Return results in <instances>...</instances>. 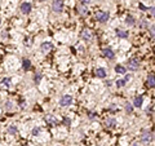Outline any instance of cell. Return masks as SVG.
I'll return each mask as SVG.
<instances>
[{"mask_svg":"<svg viewBox=\"0 0 155 146\" xmlns=\"http://www.w3.org/2000/svg\"><path fill=\"white\" fill-rule=\"evenodd\" d=\"M96 18H97V21H100V22H106L109 20V13L105 12V11H101V12H98L96 14Z\"/></svg>","mask_w":155,"mask_h":146,"instance_id":"cell-3","label":"cell"},{"mask_svg":"<svg viewBox=\"0 0 155 146\" xmlns=\"http://www.w3.org/2000/svg\"><path fill=\"white\" fill-rule=\"evenodd\" d=\"M71 102H72V97H71V96L65 95L63 97L61 98L60 105H61V106H69V105H71Z\"/></svg>","mask_w":155,"mask_h":146,"instance_id":"cell-4","label":"cell"},{"mask_svg":"<svg viewBox=\"0 0 155 146\" xmlns=\"http://www.w3.org/2000/svg\"><path fill=\"white\" fill-rule=\"evenodd\" d=\"M115 71H116L118 74H125L127 73L125 67H124V66H121V65H116V66H115Z\"/></svg>","mask_w":155,"mask_h":146,"instance_id":"cell-16","label":"cell"},{"mask_svg":"<svg viewBox=\"0 0 155 146\" xmlns=\"http://www.w3.org/2000/svg\"><path fill=\"white\" fill-rule=\"evenodd\" d=\"M8 132H9L11 134H16L17 133V128H16L14 125H11V127L8 128Z\"/></svg>","mask_w":155,"mask_h":146,"instance_id":"cell-22","label":"cell"},{"mask_svg":"<svg viewBox=\"0 0 155 146\" xmlns=\"http://www.w3.org/2000/svg\"><path fill=\"white\" fill-rule=\"evenodd\" d=\"M116 35L121 39H125V37L128 36V32L127 31H123V30H116Z\"/></svg>","mask_w":155,"mask_h":146,"instance_id":"cell-17","label":"cell"},{"mask_svg":"<svg viewBox=\"0 0 155 146\" xmlns=\"http://www.w3.org/2000/svg\"><path fill=\"white\" fill-rule=\"evenodd\" d=\"M9 85H11V79H8V78L3 79V82H1V87H4V88H9Z\"/></svg>","mask_w":155,"mask_h":146,"instance_id":"cell-18","label":"cell"},{"mask_svg":"<svg viewBox=\"0 0 155 146\" xmlns=\"http://www.w3.org/2000/svg\"><path fill=\"white\" fill-rule=\"evenodd\" d=\"M133 146H138V144H133Z\"/></svg>","mask_w":155,"mask_h":146,"instance_id":"cell-33","label":"cell"},{"mask_svg":"<svg viewBox=\"0 0 155 146\" xmlns=\"http://www.w3.org/2000/svg\"><path fill=\"white\" fill-rule=\"evenodd\" d=\"M45 122H47L48 124L56 125V124H57V119H56L53 115H47V116H45Z\"/></svg>","mask_w":155,"mask_h":146,"instance_id":"cell-10","label":"cell"},{"mask_svg":"<svg viewBox=\"0 0 155 146\" xmlns=\"http://www.w3.org/2000/svg\"><path fill=\"white\" fill-rule=\"evenodd\" d=\"M149 11H150V13H151V14H153V16L155 17V7H153V8H150Z\"/></svg>","mask_w":155,"mask_h":146,"instance_id":"cell-28","label":"cell"},{"mask_svg":"<svg viewBox=\"0 0 155 146\" xmlns=\"http://www.w3.org/2000/svg\"><path fill=\"white\" fill-rule=\"evenodd\" d=\"M41 78H43V75H41V74L40 73H37L35 75V78H34V80H35V83H39V82H40V80H41Z\"/></svg>","mask_w":155,"mask_h":146,"instance_id":"cell-24","label":"cell"},{"mask_svg":"<svg viewBox=\"0 0 155 146\" xmlns=\"http://www.w3.org/2000/svg\"><path fill=\"white\" fill-rule=\"evenodd\" d=\"M40 131H41V129H40L39 127H37V128H34V129H32V134H34V136H37V134L40 133Z\"/></svg>","mask_w":155,"mask_h":146,"instance_id":"cell-25","label":"cell"},{"mask_svg":"<svg viewBox=\"0 0 155 146\" xmlns=\"http://www.w3.org/2000/svg\"><path fill=\"white\" fill-rule=\"evenodd\" d=\"M78 12L80 13L82 16H87L88 14V9L84 5H78Z\"/></svg>","mask_w":155,"mask_h":146,"instance_id":"cell-15","label":"cell"},{"mask_svg":"<svg viewBox=\"0 0 155 146\" xmlns=\"http://www.w3.org/2000/svg\"><path fill=\"white\" fill-rule=\"evenodd\" d=\"M115 124H116V120L114 118H109L106 120V127L107 128H115Z\"/></svg>","mask_w":155,"mask_h":146,"instance_id":"cell-13","label":"cell"},{"mask_svg":"<svg viewBox=\"0 0 155 146\" xmlns=\"http://www.w3.org/2000/svg\"><path fill=\"white\" fill-rule=\"evenodd\" d=\"M82 37H83L84 40H91V39H92V34H91V31H89V30H83V32H82Z\"/></svg>","mask_w":155,"mask_h":146,"instance_id":"cell-12","label":"cell"},{"mask_svg":"<svg viewBox=\"0 0 155 146\" xmlns=\"http://www.w3.org/2000/svg\"><path fill=\"white\" fill-rule=\"evenodd\" d=\"M138 67H140V61H138L137 58H131V60L128 61V69H129L131 71H137Z\"/></svg>","mask_w":155,"mask_h":146,"instance_id":"cell-1","label":"cell"},{"mask_svg":"<svg viewBox=\"0 0 155 146\" xmlns=\"http://www.w3.org/2000/svg\"><path fill=\"white\" fill-rule=\"evenodd\" d=\"M22 66H24L25 70H29V69L31 67V62H30V60H24V63H22Z\"/></svg>","mask_w":155,"mask_h":146,"instance_id":"cell-19","label":"cell"},{"mask_svg":"<svg viewBox=\"0 0 155 146\" xmlns=\"http://www.w3.org/2000/svg\"><path fill=\"white\" fill-rule=\"evenodd\" d=\"M7 109L8 110L12 109V102H7Z\"/></svg>","mask_w":155,"mask_h":146,"instance_id":"cell-30","label":"cell"},{"mask_svg":"<svg viewBox=\"0 0 155 146\" xmlns=\"http://www.w3.org/2000/svg\"><path fill=\"white\" fill-rule=\"evenodd\" d=\"M70 122H71V120H70V119H69V118H66V119H65V120H63V123H65V124H66V125H70Z\"/></svg>","mask_w":155,"mask_h":146,"instance_id":"cell-27","label":"cell"},{"mask_svg":"<svg viewBox=\"0 0 155 146\" xmlns=\"http://www.w3.org/2000/svg\"><path fill=\"white\" fill-rule=\"evenodd\" d=\"M125 83H127V82H125V79H120V80L116 82V85H118V88H121V87H124V85H125Z\"/></svg>","mask_w":155,"mask_h":146,"instance_id":"cell-21","label":"cell"},{"mask_svg":"<svg viewBox=\"0 0 155 146\" xmlns=\"http://www.w3.org/2000/svg\"><path fill=\"white\" fill-rule=\"evenodd\" d=\"M21 12L24 13V14H27V13L31 12V4L30 3H22L21 4Z\"/></svg>","mask_w":155,"mask_h":146,"instance_id":"cell-5","label":"cell"},{"mask_svg":"<svg viewBox=\"0 0 155 146\" xmlns=\"http://www.w3.org/2000/svg\"><path fill=\"white\" fill-rule=\"evenodd\" d=\"M52 8H53V11L56 13L62 12V9H63V0H54L53 4H52Z\"/></svg>","mask_w":155,"mask_h":146,"instance_id":"cell-2","label":"cell"},{"mask_svg":"<svg viewBox=\"0 0 155 146\" xmlns=\"http://www.w3.org/2000/svg\"><path fill=\"white\" fill-rule=\"evenodd\" d=\"M150 32H151V35H153V36H155V25H154V26H151Z\"/></svg>","mask_w":155,"mask_h":146,"instance_id":"cell-26","label":"cell"},{"mask_svg":"<svg viewBox=\"0 0 155 146\" xmlns=\"http://www.w3.org/2000/svg\"><path fill=\"white\" fill-rule=\"evenodd\" d=\"M125 110H127V112L131 114L132 111H133V105H132V103H127V105H125Z\"/></svg>","mask_w":155,"mask_h":146,"instance_id":"cell-23","label":"cell"},{"mask_svg":"<svg viewBox=\"0 0 155 146\" xmlns=\"http://www.w3.org/2000/svg\"><path fill=\"white\" fill-rule=\"evenodd\" d=\"M125 22L129 25V26H133V25L136 23V22H134V18H133L132 16H128V17L125 18Z\"/></svg>","mask_w":155,"mask_h":146,"instance_id":"cell-20","label":"cell"},{"mask_svg":"<svg viewBox=\"0 0 155 146\" xmlns=\"http://www.w3.org/2000/svg\"><path fill=\"white\" fill-rule=\"evenodd\" d=\"M96 75L98 76V78H106V71H105V69H97V71H96Z\"/></svg>","mask_w":155,"mask_h":146,"instance_id":"cell-14","label":"cell"},{"mask_svg":"<svg viewBox=\"0 0 155 146\" xmlns=\"http://www.w3.org/2000/svg\"><path fill=\"white\" fill-rule=\"evenodd\" d=\"M141 141L145 142V144H149L150 141H153V134L150 132H145V133L141 136Z\"/></svg>","mask_w":155,"mask_h":146,"instance_id":"cell-6","label":"cell"},{"mask_svg":"<svg viewBox=\"0 0 155 146\" xmlns=\"http://www.w3.org/2000/svg\"><path fill=\"white\" fill-rule=\"evenodd\" d=\"M147 87L154 88L155 87V75H149L147 78Z\"/></svg>","mask_w":155,"mask_h":146,"instance_id":"cell-11","label":"cell"},{"mask_svg":"<svg viewBox=\"0 0 155 146\" xmlns=\"http://www.w3.org/2000/svg\"><path fill=\"white\" fill-rule=\"evenodd\" d=\"M41 52H44V53H47L49 50H52L53 49V45H52V43H49V41H45V43H43L41 44Z\"/></svg>","mask_w":155,"mask_h":146,"instance_id":"cell-7","label":"cell"},{"mask_svg":"<svg viewBox=\"0 0 155 146\" xmlns=\"http://www.w3.org/2000/svg\"><path fill=\"white\" fill-rule=\"evenodd\" d=\"M146 25H147V22H146L145 20H142V22H141V25H140V26H141V27H146Z\"/></svg>","mask_w":155,"mask_h":146,"instance_id":"cell-29","label":"cell"},{"mask_svg":"<svg viewBox=\"0 0 155 146\" xmlns=\"http://www.w3.org/2000/svg\"><path fill=\"white\" fill-rule=\"evenodd\" d=\"M140 8H141V9H143V11H146V9H147V8H146L143 4H140Z\"/></svg>","mask_w":155,"mask_h":146,"instance_id":"cell-31","label":"cell"},{"mask_svg":"<svg viewBox=\"0 0 155 146\" xmlns=\"http://www.w3.org/2000/svg\"><path fill=\"white\" fill-rule=\"evenodd\" d=\"M80 1H82V3H83V4H88V3H89V1H91V0H80Z\"/></svg>","mask_w":155,"mask_h":146,"instance_id":"cell-32","label":"cell"},{"mask_svg":"<svg viewBox=\"0 0 155 146\" xmlns=\"http://www.w3.org/2000/svg\"><path fill=\"white\" fill-rule=\"evenodd\" d=\"M104 56H105L106 58H109V60H112V58L115 57L114 52H112L110 48H105V49H104Z\"/></svg>","mask_w":155,"mask_h":146,"instance_id":"cell-8","label":"cell"},{"mask_svg":"<svg viewBox=\"0 0 155 146\" xmlns=\"http://www.w3.org/2000/svg\"><path fill=\"white\" fill-rule=\"evenodd\" d=\"M142 102H143L142 96H137V97L134 98V101H133V106L134 107H141L142 106Z\"/></svg>","mask_w":155,"mask_h":146,"instance_id":"cell-9","label":"cell"}]
</instances>
